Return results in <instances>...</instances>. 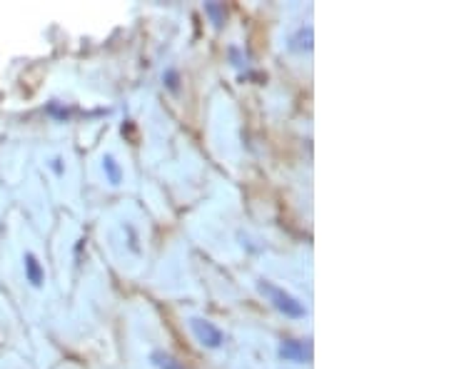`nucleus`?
Returning a JSON list of instances; mask_svg holds the SVG:
<instances>
[{
    "label": "nucleus",
    "instance_id": "1",
    "mask_svg": "<svg viewBox=\"0 0 449 369\" xmlns=\"http://www.w3.org/2000/svg\"><path fill=\"white\" fill-rule=\"evenodd\" d=\"M257 292L263 294V297H267L269 305H272L277 312H282L284 317L300 320V317L307 315V309H304V305L298 300V297H292L290 292H284L282 287L272 285L269 280H257Z\"/></svg>",
    "mask_w": 449,
    "mask_h": 369
},
{
    "label": "nucleus",
    "instance_id": "2",
    "mask_svg": "<svg viewBox=\"0 0 449 369\" xmlns=\"http://www.w3.org/2000/svg\"><path fill=\"white\" fill-rule=\"evenodd\" d=\"M190 327H193L195 337H197V342H200L202 347L220 349L222 344H225V335H222V329L217 327V324H213V322L195 317V320L190 322Z\"/></svg>",
    "mask_w": 449,
    "mask_h": 369
},
{
    "label": "nucleus",
    "instance_id": "3",
    "mask_svg": "<svg viewBox=\"0 0 449 369\" xmlns=\"http://www.w3.org/2000/svg\"><path fill=\"white\" fill-rule=\"evenodd\" d=\"M280 359L284 362H295V364H307L312 359V344L302 342V340H282L280 349H277Z\"/></svg>",
    "mask_w": 449,
    "mask_h": 369
},
{
    "label": "nucleus",
    "instance_id": "4",
    "mask_svg": "<svg viewBox=\"0 0 449 369\" xmlns=\"http://www.w3.org/2000/svg\"><path fill=\"white\" fill-rule=\"evenodd\" d=\"M25 277H28V282L33 287H40L43 280H45V272H43L40 262H38V257L33 252L25 254Z\"/></svg>",
    "mask_w": 449,
    "mask_h": 369
},
{
    "label": "nucleus",
    "instance_id": "5",
    "mask_svg": "<svg viewBox=\"0 0 449 369\" xmlns=\"http://www.w3.org/2000/svg\"><path fill=\"white\" fill-rule=\"evenodd\" d=\"M103 170H105V178L110 184H120L123 182V170H120L118 160L112 158V155H105L103 158Z\"/></svg>",
    "mask_w": 449,
    "mask_h": 369
},
{
    "label": "nucleus",
    "instance_id": "6",
    "mask_svg": "<svg viewBox=\"0 0 449 369\" xmlns=\"http://www.w3.org/2000/svg\"><path fill=\"white\" fill-rule=\"evenodd\" d=\"M150 362L155 364L158 369H185L182 364L178 362V359H175L173 355H167V352H160V349L150 355Z\"/></svg>",
    "mask_w": 449,
    "mask_h": 369
},
{
    "label": "nucleus",
    "instance_id": "7",
    "mask_svg": "<svg viewBox=\"0 0 449 369\" xmlns=\"http://www.w3.org/2000/svg\"><path fill=\"white\" fill-rule=\"evenodd\" d=\"M292 50H310L312 48V27H300V33L290 40Z\"/></svg>",
    "mask_w": 449,
    "mask_h": 369
},
{
    "label": "nucleus",
    "instance_id": "8",
    "mask_svg": "<svg viewBox=\"0 0 449 369\" xmlns=\"http://www.w3.org/2000/svg\"><path fill=\"white\" fill-rule=\"evenodd\" d=\"M205 13L213 18L215 27H222V23H225V5H220V3H205Z\"/></svg>",
    "mask_w": 449,
    "mask_h": 369
},
{
    "label": "nucleus",
    "instance_id": "9",
    "mask_svg": "<svg viewBox=\"0 0 449 369\" xmlns=\"http://www.w3.org/2000/svg\"><path fill=\"white\" fill-rule=\"evenodd\" d=\"M162 82H165L167 90L178 93V90H180V73L175 68H167L165 73H162Z\"/></svg>",
    "mask_w": 449,
    "mask_h": 369
},
{
    "label": "nucleus",
    "instance_id": "10",
    "mask_svg": "<svg viewBox=\"0 0 449 369\" xmlns=\"http://www.w3.org/2000/svg\"><path fill=\"white\" fill-rule=\"evenodd\" d=\"M48 112H50V115L60 117V120H65V117L70 115V110H68V108H58L56 103H50V105H48Z\"/></svg>",
    "mask_w": 449,
    "mask_h": 369
},
{
    "label": "nucleus",
    "instance_id": "11",
    "mask_svg": "<svg viewBox=\"0 0 449 369\" xmlns=\"http://www.w3.org/2000/svg\"><path fill=\"white\" fill-rule=\"evenodd\" d=\"M53 170H56L58 175H60V172H62V160H60V158L53 160Z\"/></svg>",
    "mask_w": 449,
    "mask_h": 369
}]
</instances>
